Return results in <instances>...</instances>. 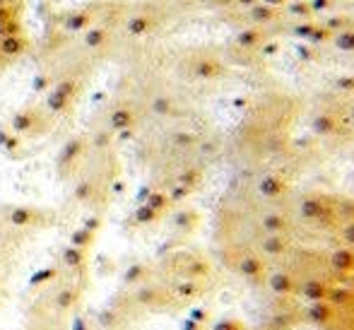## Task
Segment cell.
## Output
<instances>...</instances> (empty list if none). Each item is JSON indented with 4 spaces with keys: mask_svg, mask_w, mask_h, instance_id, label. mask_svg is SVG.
I'll return each instance as SVG.
<instances>
[{
    "mask_svg": "<svg viewBox=\"0 0 354 330\" xmlns=\"http://www.w3.org/2000/svg\"><path fill=\"white\" fill-rule=\"evenodd\" d=\"M116 24L89 29L82 34H44L37 46V89L41 94L61 77H87L97 73L104 63L126 51Z\"/></svg>",
    "mask_w": 354,
    "mask_h": 330,
    "instance_id": "obj_1",
    "label": "cell"
},
{
    "mask_svg": "<svg viewBox=\"0 0 354 330\" xmlns=\"http://www.w3.org/2000/svg\"><path fill=\"white\" fill-rule=\"evenodd\" d=\"M123 0H87L82 5L66 10H53L46 19L44 34H82L89 29L116 24L123 15Z\"/></svg>",
    "mask_w": 354,
    "mask_h": 330,
    "instance_id": "obj_2",
    "label": "cell"
},
{
    "mask_svg": "<svg viewBox=\"0 0 354 330\" xmlns=\"http://www.w3.org/2000/svg\"><path fill=\"white\" fill-rule=\"evenodd\" d=\"M24 12L27 0H0V75L34 51Z\"/></svg>",
    "mask_w": 354,
    "mask_h": 330,
    "instance_id": "obj_3",
    "label": "cell"
},
{
    "mask_svg": "<svg viewBox=\"0 0 354 330\" xmlns=\"http://www.w3.org/2000/svg\"><path fill=\"white\" fill-rule=\"evenodd\" d=\"M142 121H145V113L140 104L136 99L126 97V94H116V99H111L106 107L97 111L89 131H102L111 135L113 140H121L123 135L140 128Z\"/></svg>",
    "mask_w": 354,
    "mask_h": 330,
    "instance_id": "obj_4",
    "label": "cell"
},
{
    "mask_svg": "<svg viewBox=\"0 0 354 330\" xmlns=\"http://www.w3.org/2000/svg\"><path fill=\"white\" fill-rule=\"evenodd\" d=\"M5 126L12 133H17L29 145V143H39V140H46L58 128V121L46 111V107L41 102H29L24 107H19L8 118Z\"/></svg>",
    "mask_w": 354,
    "mask_h": 330,
    "instance_id": "obj_5",
    "label": "cell"
},
{
    "mask_svg": "<svg viewBox=\"0 0 354 330\" xmlns=\"http://www.w3.org/2000/svg\"><path fill=\"white\" fill-rule=\"evenodd\" d=\"M87 87H89L87 77H61L44 92L41 104L46 107V111L61 123V121H66V118H73L75 109L82 102Z\"/></svg>",
    "mask_w": 354,
    "mask_h": 330,
    "instance_id": "obj_6",
    "label": "cell"
},
{
    "mask_svg": "<svg viewBox=\"0 0 354 330\" xmlns=\"http://www.w3.org/2000/svg\"><path fill=\"white\" fill-rule=\"evenodd\" d=\"M0 219L10 224V227L19 229L27 237L37 232H48L58 224V212L51 208H39V205L27 203H3L0 205Z\"/></svg>",
    "mask_w": 354,
    "mask_h": 330,
    "instance_id": "obj_7",
    "label": "cell"
},
{
    "mask_svg": "<svg viewBox=\"0 0 354 330\" xmlns=\"http://www.w3.org/2000/svg\"><path fill=\"white\" fill-rule=\"evenodd\" d=\"M89 152H92V143H89V133H75L63 143L61 152L56 157V176L61 183H73L80 176L84 162H87Z\"/></svg>",
    "mask_w": 354,
    "mask_h": 330,
    "instance_id": "obj_8",
    "label": "cell"
},
{
    "mask_svg": "<svg viewBox=\"0 0 354 330\" xmlns=\"http://www.w3.org/2000/svg\"><path fill=\"white\" fill-rule=\"evenodd\" d=\"M58 270H61L63 277L68 279H75L80 284H87V275H89V251L84 248H77V246H71L66 244L63 251L58 253Z\"/></svg>",
    "mask_w": 354,
    "mask_h": 330,
    "instance_id": "obj_9",
    "label": "cell"
},
{
    "mask_svg": "<svg viewBox=\"0 0 354 330\" xmlns=\"http://www.w3.org/2000/svg\"><path fill=\"white\" fill-rule=\"evenodd\" d=\"M0 149L8 154L10 159H24L29 154V147L17 133H12L8 126L0 128Z\"/></svg>",
    "mask_w": 354,
    "mask_h": 330,
    "instance_id": "obj_10",
    "label": "cell"
},
{
    "mask_svg": "<svg viewBox=\"0 0 354 330\" xmlns=\"http://www.w3.org/2000/svg\"><path fill=\"white\" fill-rule=\"evenodd\" d=\"M154 275H157V268H152L147 263H136L131 268H126V273H123V287L126 289L140 287V284L149 282Z\"/></svg>",
    "mask_w": 354,
    "mask_h": 330,
    "instance_id": "obj_11",
    "label": "cell"
},
{
    "mask_svg": "<svg viewBox=\"0 0 354 330\" xmlns=\"http://www.w3.org/2000/svg\"><path fill=\"white\" fill-rule=\"evenodd\" d=\"M97 241H99V232H94V229L84 227V224L75 227L73 234H71V239H68V244H71V246L84 248V251H92V248L97 246Z\"/></svg>",
    "mask_w": 354,
    "mask_h": 330,
    "instance_id": "obj_12",
    "label": "cell"
},
{
    "mask_svg": "<svg viewBox=\"0 0 354 330\" xmlns=\"http://www.w3.org/2000/svg\"><path fill=\"white\" fill-rule=\"evenodd\" d=\"M58 277H61V270H58V265H46L44 270H39L37 275L32 277V282H29V287L37 289V292H41V289L51 287L53 282H58Z\"/></svg>",
    "mask_w": 354,
    "mask_h": 330,
    "instance_id": "obj_13",
    "label": "cell"
},
{
    "mask_svg": "<svg viewBox=\"0 0 354 330\" xmlns=\"http://www.w3.org/2000/svg\"><path fill=\"white\" fill-rule=\"evenodd\" d=\"M71 330H99V328H97V323H94L89 316L75 311L73 316H71Z\"/></svg>",
    "mask_w": 354,
    "mask_h": 330,
    "instance_id": "obj_14",
    "label": "cell"
},
{
    "mask_svg": "<svg viewBox=\"0 0 354 330\" xmlns=\"http://www.w3.org/2000/svg\"><path fill=\"white\" fill-rule=\"evenodd\" d=\"M222 330H272V328H243V326H236V328H222Z\"/></svg>",
    "mask_w": 354,
    "mask_h": 330,
    "instance_id": "obj_15",
    "label": "cell"
},
{
    "mask_svg": "<svg viewBox=\"0 0 354 330\" xmlns=\"http://www.w3.org/2000/svg\"><path fill=\"white\" fill-rule=\"evenodd\" d=\"M3 284H5V279H3V273H0V292H3Z\"/></svg>",
    "mask_w": 354,
    "mask_h": 330,
    "instance_id": "obj_16",
    "label": "cell"
},
{
    "mask_svg": "<svg viewBox=\"0 0 354 330\" xmlns=\"http://www.w3.org/2000/svg\"><path fill=\"white\" fill-rule=\"evenodd\" d=\"M46 3H61V0H46Z\"/></svg>",
    "mask_w": 354,
    "mask_h": 330,
    "instance_id": "obj_17",
    "label": "cell"
}]
</instances>
